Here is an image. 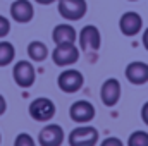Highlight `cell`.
Masks as SVG:
<instances>
[{
    "instance_id": "1",
    "label": "cell",
    "mask_w": 148,
    "mask_h": 146,
    "mask_svg": "<svg viewBox=\"0 0 148 146\" xmlns=\"http://www.w3.org/2000/svg\"><path fill=\"white\" fill-rule=\"evenodd\" d=\"M57 9L62 19L66 21H79L88 12L86 0H57Z\"/></svg>"
},
{
    "instance_id": "2",
    "label": "cell",
    "mask_w": 148,
    "mask_h": 146,
    "mask_svg": "<svg viewBox=\"0 0 148 146\" xmlns=\"http://www.w3.org/2000/svg\"><path fill=\"white\" fill-rule=\"evenodd\" d=\"M52 60L59 67H69L79 60V48L74 43H62L57 45L52 52Z\"/></svg>"
},
{
    "instance_id": "3",
    "label": "cell",
    "mask_w": 148,
    "mask_h": 146,
    "mask_svg": "<svg viewBox=\"0 0 148 146\" xmlns=\"http://www.w3.org/2000/svg\"><path fill=\"white\" fill-rule=\"evenodd\" d=\"M55 103L50 100V98H45V96H40L35 98L31 103H29V115L31 119H35L36 122H48L50 119H53L55 115Z\"/></svg>"
},
{
    "instance_id": "4",
    "label": "cell",
    "mask_w": 148,
    "mask_h": 146,
    "mask_svg": "<svg viewBox=\"0 0 148 146\" xmlns=\"http://www.w3.org/2000/svg\"><path fill=\"white\" fill-rule=\"evenodd\" d=\"M98 131L91 126H79L69 132V146H95L98 143Z\"/></svg>"
},
{
    "instance_id": "5",
    "label": "cell",
    "mask_w": 148,
    "mask_h": 146,
    "mask_svg": "<svg viewBox=\"0 0 148 146\" xmlns=\"http://www.w3.org/2000/svg\"><path fill=\"white\" fill-rule=\"evenodd\" d=\"M12 77L19 88H31L36 81V71L29 60H19L14 64Z\"/></svg>"
},
{
    "instance_id": "6",
    "label": "cell",
    "mask_w": 148,
    "mask_h": 146,
    "mask_svg": "<svg viewBox=\"0 0 148 146\" xmlns=\"http://www.w3.org/2000/svg\"><path fill=\"white\" fill-rule=\"evenodd\" d=\"M77 41H79V48L83 52H93L98 50L102 45V35L100 29L93 24H86L81 28V31L77 33Z\"/></svg>"
},
{
    "instance_id": "7",
    "label": "cell",
    "mask_w": 148,
    "mask_h": 146,
    "mask_svg": "<svg viewBox=\"0 0 148 146\" xmlns=\"http://www.w3.org/2000/svg\"><path fill=\"white\" fill-rule=\"evenodd\" d=\"M57 84L64 93H76L83 88L84 84V76L79 72L77 69H66L59 74Z\"/></svg>"
},
{
    "instance_id": "8",
    "label": "cell",
    "mask_w": 148,
    "mask_h": 146,
    "mask_svg": "<svg viewBox=\"0 0 148 146\" xmlns=\"http://www.w3.org/2000/svg\"><path fill=\"white\" fill-rule=\"evenodd\" d=\"M119 29L124 36H136L143 29V17L134 10H127L119 17Z\"/></svg>"
},
{
    "instance_id": "9",
    "label": "cell",
    "mask_w": 148,
    "mask_h": 146,
    "mask_svg": "<svg viewBox=\"0 0 148 146\" xmlns=\"http://www.w3.org/2000/svg\"><path fill=\"white\" fill-rule=\"evenodd\" d=\"M69 115H71V119H73L74 122H77V124H88V122H91L95 119L97 110H95V107L88 100H77V102H74L73 105H71Z\"/></svg>"
},
{
    "instance_id": "10",
    "label": "cell",
    "mask_w": 148,
    "mask_h": 146,
    "mask_svg": "<svg viewBox=\"0 0 148 146\" xmlns=\"http://www.w3.org/2000/svg\"><path fill=\"white\" fill-rule=\"evenodd\" d=\"M64 138V129L59 124H47L38 134V143L40 146H62Z\"/></svg>"
},
{
    "instance_id": "11",
    "label": "cell",
    "mask_w": 148,
    "mask_h": 146,
    "mask_svg": "<svg viewBox=\"0 0 148 146\" xmlns=\"http://www.w3.org/2000/svg\"><path fill=\"white\" fill-rule=\"evenodd\" d=\"M121 93H122V88H121L119 79H115V77L105 79L102 88H100V98H102L105 107L117 105V102L121 100Z\"/></svg>"
},
{
    "instance_id": "12",
    "label": "cell",
    "mask_w": 148,
    "mask_h": 146,
    "mask_svg": "<svg viewBox=\"0 0 148 146\" xmlns=\"http://www.w3.org/2000/svg\"><path fill=\"white\" fill-rule=\"evenodd\" d=\"M10 17L19 24H28L35 17V9L29 0H14L10 5Z\"/></svg>"
},
{
    "instance_id": "13",
    "label": "cell",
    "mask_w": 148,
    "mask_h": 146,
    "mask_svg": "<svg viewBox=\"0 0 148 146\" xmlns=\"http://www.w3.org/2000/svg\"><path fill=\"white\" fill-rule=\"evenodd\" d=\"M124 74H126V79L131 84H136V86L147 84L148 83V64L140 62V60L131 62V64H127Z\"/></svg>"
},
{
    "instance_id": "14",
    "label": "cell",
    "mask_w": 148,
    "mask_h": 146,
    "mask_svg": "<svg viewBox=\"0 0 148 146\" xmlns=\"http://www.w3.org/2000/svg\"><path fill=\"white\" fill-rule=\"evenodd\" d=\"M52 40L55 45H62V43H76L77 41V31L74 29L73 24L62 23L57 24L52 31Z\"/></svg>"
},
{
    "instance_id": "15",
    "label": "cell",
    "mask_w": 148,
    "mask_h": 146,
    "mask_svg": "<svg viewBox=\"0 0 148 146\" xmlns=\"http://www.w3.org/2000/svg\"><path fill=\"white\" fill-rule=\"evenodd\" d=\"M28 57L33 62H43L48 57V46L43 41H38V40L31 41L28 45Z\"/></svg>"
},
{
    "instance_id": "16",
    "label": "cell",
    "mask_w": 148,
    "mask_h": 146,
    "mask_svg": "<svg viewBox=\"0 0 148 146\" xmlns=\"http://www.w3.org/2000/svg\"><path fill=\"white\" fill-rule=\"evenodd\" d=\"M16 59V48L10 41H0V67H7Z\"/></svg>"
},
{
    "instance_id": "17",
    "label": "cell",
    "mask_w": 148,
    "mask_h": 146,
    "mask_svg": "<svg viewBox=\"0 0 148 146\" xmlns=\"http://www.w3.org/2000/svg\"><path fill=\"white\" fill-rule=\"evenodd\" d=\"M127 146H148V132L134 131L127 138Z\"/></svg>"
},
{
    "instance_id": "18",
    "label": "cell",
    "mask_w": 148,
    "mask_h": 146,
    "mask_svg": "<svg viewBox=\"0 0 148 146\" xmlns=\"http://www.w3.org/2000/svg\"><path fill=\"white\" fill-rule=\"evenodd\" d=\"M14 146H36V143H35L33 136H29L28 132H21V134L16 136Z\"/></svg>"
},
{
    "instance_id": "19",
    "label": "cell",
    "mask_w": 148,
    "mask_h": 146,
    "mask_svg": "<svg viewBox=\"0 0 148 146\" xmlns=\"http://www.w3.org/2000/svg\"><path fill=\"white\" fill-rule=\"evenodd\" d=\"M10 33V21L0 14V38H5Z\"/></svg>"
},
{
    "instance_id": "20",
    "label": "cell",
    "mask_w": 148,
    "mask_h": 146,
    "mask_svg": "<svg viewBox=\"0 0 148 146\" xmlns=\"http://www.w3.org/2000/svg\"><path fill=\"white\" fill-rule=\"evenodd\" d=\"M100 146H124V143L119 139V138H115V136H110V138H105Z\"/></svg>"
},
{
    "instance_id": "21",
    "label": "cell",
    "mask_w": 148,
    "mask_h": 146,
    "mask_svg": "<svg viewBox=\"0 0 148 146\" xmlns=\"http://www.w3.org/2000/svg\"><path fill=\"white\" fill-rule=\"evenodd\" d=\"M141 119H143V122L148 126V102L141 107Z\"/></svg>"
},
{
    "instance_id": "22",
    "label": "cell",
    "mask_w": 148,
    "mask_h": 146,
    "mask_svg": "<svg viewBox=\"0 0 148 146\" xmlns=\"http://www.w3.org/2000/svg\"><path fill=\"white\" fill-rule=\"evenodd\" d=\"M5 110H7V102H5V98L0 95V115H3Z\"/></svg>"
},
{
    "instance_id": "23",
    "label": "cell",
    "mask_w": 148,
    "mask_h": 146,
    "mask_svg": "<svg viewBox=\"0 0 148 146\" xmlns=\"http://www.w3.org/2000/svg\"><path fill=\"white\" fill-rule=\"evenodd\" d=\"M141 43H143V46L148 50V28L143 31V36H141Z\"/></svg>"
},
{
    "instance_id": "24",
    "label": "cell",
    "mask_w": 148,
    "mask_h": 146,
    "mask_svg": "<svg viewBox=\"0 0 148 146\" xmlns=\"http://www.w3.org/2000/svg\"><path fill=\"white\" fill-rule=\"evenodd\" d=\"M36 3L40 5H50V3H53V2H57V0H35Z\"/></svg>"
},
{
    "instance_id": "25",
    "label": "cell",
    "mask_w": 148,
    "mask_h": 146,
    "mask_svg": "<svg viewBox=\"0 0 148 146\" xmlns=\"http://www.w3.org/2000/svg\"><path fill=\"white\" fill-rule=\"evenodd\" d=\"M127 2H138V0H127Z\"/></svg>"
},
{
    "instance_id": "26",
    "label": "cell",
    "mask_w": 148,
    "mask_h": 146,
    "mask_svg": "<svg viewBox=\"0 0 148 146\" xmlns=\"http://www.w3.org/2000/svg\"><path fill=\"white\" fill-rule=\"evenodd\" d=\"M0 143H2V134H0Z\"/></svg>"
}]
</instances>
